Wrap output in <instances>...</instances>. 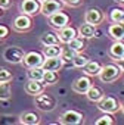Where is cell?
I'll use <instances>...</instances> for the list:
<instances>
[{"mask_svg":"<svg viewBox=\"0 0 124 125\" xmlns=\"http://www.w3.org/2000/svg\"><path fill=\"white\" fill-rule=\"evenodd\" d=\"M121 74H123V71L120 69L118 65H115V63H108V65L102 66V69H100V72L98 74V77H99V80H100L102 83H112V81L118 80V78L121 77Z\"/></svg>","mask_w":124,"mask_h":125,"instance_id":"1","label":"cell"},{"mask_svg":"<svg viewBox=\"0 0 124 125\" xmlns=\"http://www.w3.org/2000/svg\"><path fill=\"white\" fill-rule=\"evenodd\" d=\"M98 107L99 110H102L103 113H115L120 110L121 104L118 103V100L115 97L111 96H103L99 102H98Z\"/></svg>","mask_w":124,"mask_h":125,"instance_id":"2","label":"cell"},{"mask_svg":"<svg viewBox=\"0 0 124 125\" xmlns=\"http://www.w3.org/2000/svg\"><path fill=\"white\" fill-rule=\"evenodd\" d=\"M34 103H36V107L40 109V110H43V112H50V110H53L55 106H56L55 99L50 97L49 94H43V93H38V94L36 96Z\"/></svg>","mask_w":124,"mask_h":125,"instance_id":"3","label":"cell"},{"mask_svg":"<svg viewBox=\"0 0 124 125\" xmlns=\"http://www.w3.org/2000/svg\"><path fill=\"white\" fill-rule=\"evenodd\" d=\"M24 50L21 47H16V46H11V47H6L5 52H3V59L9 63H21L22 62V57H24Z\"/></svg>","mask_w":124,"mask_h":125,"instance_id":"4","label":"cell"},{"mask_svg":"<svg viewBox=\"0 0 124 125\" xmlns=\"http://www.w3.org/2000/svg\"><path fill=\"white\" fill-rule=\"evenodd\" d=\"M43 60H44L43 53H40V52H28V53L24 54L21 63L24 66H27V68H36V66H41Z\"/></svg>","mask_w":124,"mask_h":125,"instance_id":"5","label":"cell"},{"mask_svg":"<svg viewBox=\"0 0 124 125\" xmlns=\"http://www.w3.org/2000/svg\"><path fill=\"white\" fill-rule=\"evenodd\" d=\"M84 121V116L81 112L78 110H67L65 113H62L59 122L64 124V125H77V124H81Z\"/></svg>","mask_w":124,"mask_h":125,"instance_id":"6","label":"cell"},{"mask_svg":"<svg viewBox=\"0 0 124 125\" xmlns=\"http://www.w3.org/2000/svg\"><path fill=\"white\" fill-rule=\"evenodd\" d=\"M59 10H62V2L59 0H44L40 5V13H43L44 16H50Z\"/></svg>","mask_w":124,"mask_h":125,"instance_id":"7","label":"cell"},{"mask_svg":"<svg viewBox=\"0 0 124 125\" xmlns=\"http://www.w3.org/2000/svg\"><path fill=\"white\" fill-rule=\"evenodd\" d=\"M12 27H13V30L18 31V32H25V31H28V30L33 27L31 16H28V15H25V13L18 15V16L13 19Z\"/></svg>","mask_w":124,"mask_h":125,"instance_id":"8","label":"cell"},{"mask_svg":"<svg viewBox=\"0 0 124 125\" xmlns=\"http://www.w3.org/2000/svg\"><path fill=\"white\" fill-rule=\"evenodd\" d=\"M47 18H49L50 27H53V28H56V30H59V28H62V27L68 25V22H70V16H68L67 13H64L62 10H59V12H56V13L47 16Z\"/></svg>","mask_w":124,"mask_h":125,"instance_id":"9","label":"cell"},{"mask_svg":"<svg viewBox=\"0 0 124 125\" xmlns=\"http://www.w3.org/2000/svg\"><path fill=\"white\" fill-rule=\"evenodd\" d=\"M58 38H59V43L62 44H68L75 35H77V30L74 27H70V25H65L58 30Z\"/></svg>","mask_w":124,"mask_h":125,"instance_id":"10","label":"cell"},{"mask_svg":"<svg viewBox=\"0 0 124 125\" xmlns=\"http://www.w3.org/2000/svg\"><path fill=\"white\" fill-rule=\"evenodd\" d=\"M103 12L100 10V9H98V8H90L87 12H86V15H84V21L87 22V24H92V25H99V24H102V21H103Z\"/></svg>","mask_w":124,"mask_h":125,"instance_id":"11","label":"cell"},{"mask_svg":"<svg viewBox=\"0 0 124 125\" xmlns=\"http://www.w3.org/2000/svg\"><path fill=\"white\" fill-rule=\"evenodd\" d=\"M40 2L38 0H22L21 3V12L28 15V16H33L36 13L40 12Z\"/></svg>","mask_w":124,"mask_h":125,"instance_id":"12","label":"cell"},{"mask_svg":"<svg viewBox=\"0 0 124 125\" xmlns=\"http://www.w3.org/2000/svg\"><path fill=\"white\" fill-rule=\"evenodd\" d=\"M64 66V60L61 59V56H55V57H44L41 68L44 71H59Z\"/></svg>","mask_w":124,"mask_h":125,"instance_id":"13","label":"cell"},{"mask_svg":"<svg viewBox=\"0 0 124 125\" xmlns=\"http://www.w3.org/2000/svg\"><path fill=\"white\" fill-rule=\"evenodd\" d=\"M90 85H92V81H90L89 75H83L73 83V90L78 94H86V91L89 90Z\"/></svg>","mask_w":124,"mask_h":125,"instance_id":"14","label":"cell"},{"mask_svg":"<svg viewBox=\"0 0 124 125\" xmlns=\"http://www.w3.org/2000/svg\"><path fill=\"white\" fill-rule=\"evenodd\" d=\"M109 56L114 60L124 57V40H115L112 43V46L109 47Z\"/></svg>","mask_w":124,"mask_h":125,"instance_id":"15","label":"cell"},{"mask_svg":"<svg viewBox=\"0 0 124 125\" xmlns=\"http://www.w3.org/2000/svg\"><path fill=\"white\" fill-rule=\"evenodd\" d=\"M43 90H44V84H41V81L28 80V83L25 84V93L30 96H37L38 93H43Z\"/></svg>","mask_w":124,"mask_h":125,"instance_id":"16","label":"cell"},{"mask_svg":"<svg viewBox=\"0 0 124 125\" xmlns=\"http://www.w3.org/2000/svg\"><path fill=\"white\" fill-rule=\"evenodd\" d=\"M103 90L98 85H90L89 90L86 91V97L89 99V102H93V103H98L102 97H103Z\"/></svg>","mask_w":124,"mask_h":125,"instance_id":"17","label":"cell"},{"mask_svg":"<svg viewBox=\"0 0 124 125\" xmlns=\"http://www.w3.org/2000/svg\"><path fill=\"white\" fill-rule=\"evenodd\" d=\"M100 69H102V65L99 63V62H96V60H89L87 63L83 66V71H84V74L86 75H89V77H98V74L100 72Z\"/></svg>","mask_w":124,"mask_h":125,"instance_id":"18","label":"cell"},{"mask_svg":"<svg viewBox=\"0 0 124 125\" xmlns=\"http://www.w3.org/2000/svg\"><path fill=\"white\" fill-rule=\"evenodd\" d=\"M108 34L114 40H124V27L118 22H112L108 28Z\"/></svg>","mask_w":124,"mask_h":125,"instance_id":"19","label":"cell"},{"mask_svg":"<svg viewBox=\"0 0 124 125\" xmlns=\"http://www.w3.org/2000/svg\"><path fill=\"white\" fill-rule=\"evenodd\" d=\"M19 122L24 125H37V124H40V116L36 112H25L21 115Z\"/></svg>","mask_w":124,"mask_h":125,"instance_id":"20","label":"cell"},{"mask_svg":"<svg viewBox=\"0 0 124 125\" xmlns=\"http://www.w3.org/2000/svg\"><path fill=\"white\" fill-rule=\"evenodd\" d=\"M78 35L83 37V38H92L96 35V25H92V24H83L80 28H78Z\"/></svg>","mask_w":124,"mask_h":125,"instance_id":"21","label":"cell"},{"mask_svg":"<svg viewBox=\"0 0 124 125\" xmlns=\"http://www.w3.org/2000/svg\"><path fill=\"white\" fill-rule=\"evenodd\" d=\"M86 38H83V37H80V35H75L67 46H70L74 52H77V53H80V52H83L84 49H86V41H84Z\"/></svg>","mask_w":124,"mask_h":125,"instance_id":"22","label":"cell"},{"mask_svg":"<svg viewBox=\"0 0 124 125\" xmlns=\"http://www.w3.org/2000/svg\"><path fill=\"white\" fill-rule=\"evenodd\" d=\"M61 50H62V47H61L59 44L44 46V47H43V56H44V57H55V56H61Z\"/></svg>","mask_w":124,"mask_h":125,"instance_id":"23","label":"cell"},{"mask_svg":"<svg viewBox=\"0 0 124 125\" xmlns=\"http://www.w3.org/2000/svg\"><path fill=\"white\" fill-rule=\"evenodd\" d=\"M58 80H59L58 71H44L41 83H43L44 85H53V84L58 83Z\"/></svg>","mask_w":124,"mask_h":125,"instance_id":"24","label":"cell"},{"mask_svg":"<svg viewBox=\"0 0 124 125\" xmlns=\"http://www.w3.org/2000/svg\"><path fill=\"white\" fill-rule=\"evenodd\" d=\"M28 72H27V77L28 80H34V81H41L43 80V74H44V69L41 66H36V68H27Z\"/></svg>","mask_w":124,"mask_h":125,"instance_id":"25","label":"cell"},{"mask_svg":"<svg viewBox=\"0 0 124 125\" xmlns=\"http://www.w3.org/2000/svg\"><path fill=\"white\" fill-rule=\"evenodd\" d=\"M40 41H41V44H43V46H50V44H59V38H58V35H56L55 32H50V31L44 32V34L41 35Z\"/></svg>","mask_w":124,"mask_h":125,"instance_id":"26","label":"cell"},{"mask_svg":"<svg viewBox=\"0 0 124 125\" xmlns=\"http://www.w3.org/2000/svg\"><path fill=\"white\" fill-rule=\"evenodd\" d=\"M109 19H111V22L123 24V22H124V9H121V8H114V9H111V12H109Z\"/></svg>","mask_w":124,"mask_h":125,"instance_id":"27","label":"cell"},{"mask_svg":"<svg viewBox=\"0 0 124 125\" xmlns=\"http://www.w3.org/2000/svg\"><path fill=\"white\" fill-rule=\"evenodd\" d=\"M12 96V88H11V83H0V100H8Z\"/></svg>","mask_w":124,"mask_h":125,"instance_id":"28","label":"cell"},{"mask_svg":"<svg viewBox=\"0 0 124 125\" xmlns=\"http://www.w3.org/2000/svg\"><path fill=\"white\" fill-rule=\"evenodd\" d=\"M75 53H77V52H74L70 46L62 47V50H61V59L64 60V63H65V62H73V59H74Z\"/></svg>","mask_w":124,"mask_h":125,"instance_id":"29","label":"cell"},{"mask_svg":"<svg viewBox=\"0 0 124 125\" xmlns=\"http://www.w3.org/2000/svg\"><path fill=\"white\" fill-rule=\"evenodd\" d=\"M87 62H89V56H86V54H83V53L80 52V53H75V56H74V59H73V65H74L75 68H83Z\"/></svg>","mask_w":124,"mask_h":125,"instance_id":"30","label":"cell"},{"mask_svg":"<svg viewBox=\"0 0 124 125\" xmlns=\"http://www.w3.org/2000/svg\"><path fill=\"white\" fill-rule=\"evenodd\" d=\"M95 124H96V125H112V124H114V119H112L111 113H103L99 119H96Z\"/></svg>","mask_w":124,"mask_h":125,"instance_id":"31","label":"cell"},{"mask_svg":"<svg viewBox=\"0 0 124 125\" xmlns=\"http://www.w3.org/2000/svg\"><path fill=\"white\" fill-rule=\"evenodd\" d=\"M13 75L9 69L6 68H0V83H6V81H12Z\"/></svg>","mask_w":124,"mask_h":125,"instance_id":"32","label":"cell"},{"mask_svg":"<svg viewBox=\"0 0 124 125\" xmlns=\"http://www.w3.org/2000/svg\"><path fill=\"white\" fill-rule=\"evenodd\" d=\"M9 34V28L5 25H0V38H6Z\"/></svg>","mask_w":124,"mask_h":125,"instance_id":"33","label":"cell"},{"mask_svg":"<svg viewBox=\"0 0 124 125\" xmlns=\"http://www.w3.org/2000/svg\"><path fill=\"white\" fill-rule=\"evenodd\" d=\"M64 2H65L68 6H71V8H77V6L83 2V0H64Z\"/></svg>","mask_w":124,"mask_h":125,"instance_id":"34","label":"cell"},{"mask_svg":"<svg viewBox=\"0 0 124 125\" xmlns=\"http://www.w3.org/2000/svg\"><path fill=\"white\" fill-rule=\"evenodd\" d=\"M11 5H12V0H0V8L2 9H8L11 8Z\"/></svg>","mask_w":124,"mask_h":125,"instance_id":"35","label":"cell"},{"mask_svg":"<svg viewBox=\"0 0 124 125\" xmlns=\"http://www.w3.org/2000/svg\"><path fill=\"white\" fill-rule=\"evenodd\" d=\"M115 62H117V65L120 66V69L124 72V57H121V59H117Z\"/></svg>","mask_w":124,"mask_h":125,"instance_id":"36","label":"cell"},{"mask_svg":"<svg viewBox=\"0 0 124 125\" xmlns=\"http://www.w3.org/2000/svg\"><path fill=\"white\" fill-rule=\"evenodd\" d=\"M5 119H0V124L3 122H8V124H13V119H11V116H3Z\"/></svg>","mask_w":124,"mask_h":125,"instance_id":"37","label":"cell"},{"mask_svg":"<svg viewBox=\"0 0 124 125\" xmlns=\"http://www.w3.org/2000/svg\"><path fill=\"white\" fill-rule=\"evenodd\" d=\"M120 110H123V113H124V103L121 104V107H120Z\"/></svg>","mask_w":124,"mask_h":125,"instance_id":"38","label":"cell"},{"mask_svg":"<svg viewBox=\"0 0 124 125\" xmlns=\"http://www.w3.org/2000/svg\"><path fill=\"white\" fill-rule=\"evenodd\" d=\"M115 2H118V3H121V5H124V0H115Z\"/></svg>","mask_w":124,"mask_h":125,"instance_id":"39","label":"cell"},{"mask_svg":"<svg viewBox=\"0 0 124 125\" xmlns=\"http://www.w3.org/2000/svg\"><path fill=\"white\" fill-rule=\"evenodd\" d=\"M2 10H3V9H2V8H0V16H2V13H3V12H2Z\"/></svg>","mask_w":124,"mask_h":125,"instance_id":"40","label":"cell"},{"mask_svg":"<svg viewBox=\"0 0 124 125\" xmlns=\"http://www.w3.org/2000/svg\"><path fill=\"white\" fill-rule=\"evenodd\" d=\"M38 2H40V3H41V2H44V0H38Z\"/></svg>","mask_w":124,"mask_h":125,"instance_id":"41","label":"cell"},{"mask_svg":"<svg viewBox=\"0 0 124 125\" xmlns=\"http://www.w3.org/2000/svg\"><path fill=\"white\" fill-rule=\"evenodd\" d=\"M2 41H3V38H0V43H2Z\"/></svg>","mask_w":124,"mask_h":125,"instance_id":"42","label":"cell"}]
</instances>
